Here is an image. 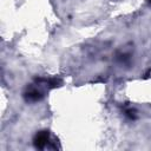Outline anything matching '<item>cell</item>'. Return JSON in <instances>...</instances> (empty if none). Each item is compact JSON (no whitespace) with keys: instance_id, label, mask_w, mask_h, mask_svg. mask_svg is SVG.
Instances as JSON below:
<instances>
[{"instance_id":"obj_1","label":"cell","mask_w":151,"mask_h":151,"mask_svg":"<svg viewBox=\"0 0 151 151\" xmlns=\"http://www.w3.org/2000/svg\"><path fill=\"white\" fill-rule=\"evenodd\" d=\"M50 140V133L47 131H40L34 137V146L37 149H44Z\"/></svg>"},{"instance_id":"obj_2","label":"cell","mask_w":151,"mask_h":151,"mask_svg":"<svg viewBox=\"0 0 151 151\" xmlns=\"http://www.w3.org/2000/svg\"><path fill=\"white\" fill-rule=\"evenodd\" d=\"M42 98V94L40 91L35 90V88H31L28 90L26 93H25V99L26 101H31V103H34V101H38Z\"/></svg>"},{"instance_id":"obj_3","label":"cell","mask_w":151,"mask_h":151,"mask_svg":"<svg viewBox=\"0 0 151 151\" xmlns=\"http://www.w3.org/2000/svg\"><path fill=\"white\" fill-rule=\"evenodd\" d=\"M47 84H48V86H50V87H57V86H59V85H60V80H59V79H57V78H53V79L47 80Z\"/></svg>"},{"instance_id":"obj_4","label":"cell","mask_w":151,"mask_h":151,"mask_svg":"<svg viewBox=\"0 0 151 151\" xmlns=\"http://www.w3.org/2000/svg\"><path fill=\"white\" fill-rule=\"evenodd\" d=\"M149 4H150V5H151V0H149Z\"/></svg>"}]
</instances>
